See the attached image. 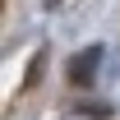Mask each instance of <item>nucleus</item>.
<instances>
[{"label":"nucleus","mask_w":120,"mask_h":120,"mask_svg":"<svg viewBox=\"0 0 120 120\" xmlns=\"http://www.w3.org/2000/svg\"><path fill=\"white\" fill-rule=\"evenodd\" d=\"M97 65H102V51H97V46H88V51L69 65V83H74V88H83V83L97 74Z\"/></svg>","instance_id":"1"},{"label":"nucleus","mask_w":120,"mask_h":120,"mask_svg":"<svg viewBox=\"0 0 120 120\" xmlns=\"http://www.w3.org/2000/svg\"><path fill=\"white\" fill-rule=\"evenodd\" d=\"M42 5H60V0H42Z\"/></svg>","instance_id":"2"}]
</instances>
